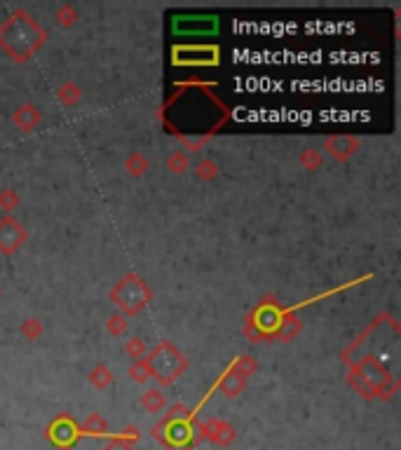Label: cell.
I'll return each instance as SVG.
<instances>
[{
	"mask_svg": "<svg viewBox=\"0 0 401 450\" xmlns=\"http://www.w3.org/2000/svg\"><path fill=\"white\" fill-rule=\"evenodd\" d=\"M153 436L160 439L169 450H190L197 441V424H193V415L184 406H176L167 420L153 429Z\"/></svg>",
	"mask_w": 401,
	"mask_h": 450,
	"instance_id": "cell-1",
	"label": "cell"
},
{
	"mask_svg": "<svg viewBox=\"0 0 401 450\" xmlns=\"http://www.w3.org/2000/svg\"><path fill=\"white\" fill-rule=\"evenodd\" d=\"M0 40H3L5 50H10L14 59H23L28 57L35 50V45L43 40V33L35 28V23L31 21V17L19 14L14 21H10L5 26V31L0 33Z\"/></svg>",
	"mask_w": 401,
	"mask_h": 450,
	"instance_id": "cell-2",
	"label": "cell"
},
{
	"mask_svg": "<svg viewBox=\"0 0 401 450\" xmlns=\"http://www.w3.org/2000/svg\"><path fill=\"white\" fill-rule=\"evenodd\" d=\"M150 369L155 373V378H160L162 382H172L179 375V371L184 369V361H181L179 352H174L169 345H162L150 357Z\"/></svg>",
	"mask_w": 401,
	"mask_h": 450,
	"instance_id": "cell-3",
	"label": "cell"
},
{
	"mask_svg": "<svg viewBox=\"0 0 401 450\" xmlns=\"http://www.w3.org/2000/svg\"><path fill=\"white\" fill-rule=\"evenodd\" d=\"M80 427L75 424L73 418L68 415H59L55 422L47 427V439L52 441V446H57L59 450H68L80 441Z\"/></svg>",
	"mask_w": 401,
	"mask_h": 450,
	"instance_id": "cell-4",
	"label": "cell"
},
{
	"mask_svg": "<svg viewBox=\"0 0 401 450\" xmlns=\"http://www.w3.org/2000/svg\"><path fill=\"white\" fill-rule=\"evenodd\" d=\"M117 293H120V295H117L115 303H117V305H125L129 312L141 310V307H144V303H146V298H148V293H146L144 284L137 282L134 277L122 284V286L117 288Z\"/></svg>",
	"mask_w": 401,
	"mask_h": 450,
	"instance_id": "cell-5",
	"label": "cell"
},
{
	"mask_svg": "<svg viewBox=\"0 0 401 450\" xmlns=\"http://www.w3.org/2000/svg\"><path fill=\"white\" fill-rule=\"evenodd\" d=\"M216 26H218L216 17H179V19H174V31L186 33V35L214 33Z\"/></svg>",
	"mask_w": 401,
	"mask_h": 450,
	"instance_id": "cell-6",
	"label": "cell"
},
{
	"mask_svg": "<svg viewBox=\"0 0 401 450\" xmlns=\"http://www.w3.org/2000/svg\"><path fill=\"white\" fill-rule=\"evenodd\" d=\"M256 324L263 333H273V331L282 324V315L275 310V307H263V310H258V315H256Z\"/></svg>",
	"mask_w": 401,
	"mask_h": 450,
	"instance_id": "cell-7",
	"label": "cell"
},
{
	"mask_svg": "<svg viewBox=\"0 0 401 450\" xmlns=\"http://www.w3.org/2000/svg\"><path fill=\"white\" fill-rule=\"evenodd\" d=\"M209 439L214 443H218V446H228V443L235 439V431H233V427H228L226 422H214Z\"/></svg>",
	"mask_w": 401,
	"mask_h": 450,
	"instance_id": "cell-8",
	"label": "cell"
},
{
	"mask_svg": "<svg viewBox=\"0 0 401 450\" xmlns=\"http://www.w3.org/2000/svg\"><path fill=\"white\" fill-rule=\"evenodd\" d=\"M80 434L82 436H104L106 434V422L99 415H92L87 420L85 427H80Z\"/></svg>",
	"mask_w": 401,
	"mask_h": 450,
	"instance_id": "cell-9",
	"label": "cell"
},
{
	"mask_svg": "<svg viewBox=\"0 0 401 450\" xmlns=\"http://www.w3.org/2000/svg\"><path fill=\"white\" fill-rule=\"evenodd\" d=\"M144 406L148 408L150 413H160V411H162V406H164V396H162L160 392H155V389H153V392L146 394Z\"/></svg>",
	"mask_w": 401,
	"mask_h": 450,
	"instance_id": "cell-10",
	"label": "cell"
},
{
	"mask_svg": "<svg viewBox=\"0 0 401 450\" xmlns=\"http://www.w3.org/2000/svg\"><path fill=\"white\" fill-rule=\"evenodd\" d=\"M106 450H132V448H127V446H117V443H115V446H110V448H106Z\"/></svg>",
	"mask_w": 401,
	"mask_h": 450,
	"instance_id": "cell-11",
	"label": "cell"
}]
</instances>
